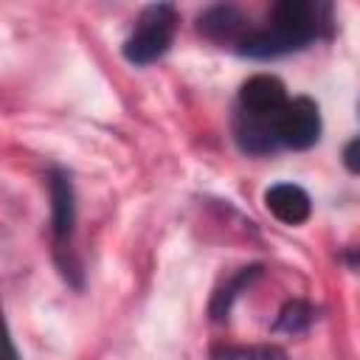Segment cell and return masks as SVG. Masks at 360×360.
<instances>
[{"label": "cell", "mask_w": 360, "mask_h": 360, "mask_svg": "<svg viewBox=\"0 0 360 360\" xmlns=\"http://www.w3.org/2000/svg\"><path fill=\"white\" fill-rule=\"evenodd\" d=\"M245 17L233 6H214L200 17V31L211 39H231L242 31Z\"/></svg>", "instance_id": "52a82bcc"}, {"label": "cell", "mask_w": 360, "mask_h": 360, "mask_svg": "<svg viewBox=\"0 0 360 360\" xmlns=\"http://www.w3.org/2000/svg\"><path fill=\"white\" fill-rule=\"evenodd\" d=\"M262 273V267H245L222 292H217V298H214V307H211V312H214V318L217 321H222L225 315H228V309H231V301L239 295V290L245 287V284H250V278H256Z\"/></svg>", "instance_id": "30bf717a"}, {"label": "cell", "mask_w": 360, "mask_h": 360, "mask_svg": "<svg viewBox=\"0 0 360 360\" xmlns=\"http://www.w3.org/2000/svg\"><path fill=\"white\" fill-rule=\"evenodd\" d=\"M6 360H20V354H17V346H14L11 340H8V357H6Z\"/></svg>", "instance_id": "7c38bea8"}, {"label": "cell", "mask_w": 360, "mask_h": 360, "mask_svg": "<svg viewBox=\"0 0 360 360\" xmlns=\"http://www.w3.org/2000/svg\"><path fill=\"white\" fill-rule=\"evenodd\" d=\"M343 163H346V169H349L352 174H360V138H354V141L346 143V149H343Z\"/></svg>", "instance_id": "8fae6325"}, {"label": "cell", "mask_w": 360, "mask_h": 360, "mask_svg": "<svg viewBox=\"0 0 360 360\" xmlns=\"http://www.w3.org/2000/svg\"><path fill=\"white\" fill-rule=\"evenodd\" d=\"M321 11L326 6H315L307 0H281L273 8V22L262 31H253L239 39V51L245 56L267 59V56H281L290 51H298L309 45L318 31H321Z\"/></svg>", "instance_id": "6da1fadb"}, {"label": "cell", "mask_w": 360, "mask_h": 360, "mask_svg": "<svg viewBox=\"0 0 360 360\" xmlns=\"http://www.w3.org/2000/svg\"><path fill=\"white\" fill-rule=\"evenodd\" d=\"M312 321H315V309H312L307 301H290V304L281 309V315H278V321H276V329L295 335V332H304Z\"/></svg>", "instance_id": "9c48e42d"}, {"label": "cell", "mask_w": 360, "mask_h": 360, "mask_svg": "<svg viewBox=\"0 0 360 360\" xmlns=\"http://www.w3.org/2000/svg\"><path fill=\"white\" fill-rule=\"evenodd\" d=\"M276 138L290 149H309L321 138V115L318 104L307 96L287 98L284 110L276 118Z\"/></svg>", "instance_id": "3957f363"}, {"label": "cell", "mask_w": 360, "mask_h": 360, "mask_svg": "<svg viewBox=\"0 0 360 360\" xmlns=\"http://www.w3.org/2000/svg\"><path fill=\"white\" fill-rule=\"evenodd\" d=\"M264 205L284 225H301V222L309 219V211H312L309 194L301 186H295V183H276V186H270L264 191Z\"/></svg>", "instance_id": "8992f818"}, {"label": "cell", "mask_w": 360, "mask_h": 360, "mask_svg": "<svg viewBox=\"0 0 360 360\" xmlns=\"http://www.w3.org/2000/svg\"><path fill=\"white\" fill-rule=\"evenodd\" d=\"M174 31H177L174 6H169V3L146 6L135 22V31L124 42V56L132 65H152L172 48Z\"/></svg>", "instance_id": "7a4b0ae2"}, {"label": "cell", "mask_w": 360, "mask_h": 360, "mask_svg": "<svg viewBox=\"0 0 360 360\" xmlns=\"http://www.w3.org/2000/svg\"><path fill=\"white\" fill-rule=\"evenodd\" d=\"M51 231H53V245L56 253L70 250V236L76 225V202H73V183L70 174L62 169L51 172Z\"/></svg>", "instance_id": "5b68a950"}, {"label": "cell", "mask_w": 360, "mask_h": 360, "mask_svg": "<svg viewBox=\"0 0 360 360\" xmlns=\"http://www.w3.org/2000/svg\"><path fill=\"white\" fill-rule=\"evenodd\" d=\"M284 104H287L284 84L276 76H267V73L250 76L239 90V107H242L239 115H248V118L276 121L278 112L284 110Z\"/></svg>", "instance_id": "277c9868"}, {"label": "cell", "mask_w": 360, "mask_h": 360, "mask_svg": "<svg viewBox=\"0 0 360 360\" xmlns=\"http://www.w3.org/2000/svg\"><path fill=\"white\" fill-rule=\"evenodd\" d=\"M211 360H287V352L273 343H256V346H217L211 352Z\"/></svg>", "instance_id": "ba28073f"}]
</instances>
